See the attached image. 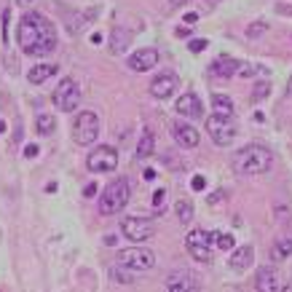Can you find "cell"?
<instances>
[{
  "label": "cell",
  "instance_id": "cell-1",
  "mask_svg": "<svg viewBox=\"0 0 292 292\" xmlns=\"http://www.w3.org/2000/svg\"><path fill=\"white\" fill-rule=\"evenodd\" d=\"M16 41L24 54L30 56H46L56 49V30L54 24L38 11H27L19 19L16 27Z\"/></svg>",
  "mask_w": 292,
  "mask_h": 292
},
{
  "label": "cell",
  "instance_id": "cell-2",
  "mask_svg": "<svg viewBox=\"0 0 292 292\" xmlns=\"http://www.w3.org/2000/svg\"><path fill=\"white\" fill-rule=\"evenodd\" d=\"M271 164H274V156H271V150L263 148V145H247L233 156V172L241 174V177L263 174V172L271 169Z\"/></svg>",
  "mask_w": 292,
  "mask_h": 292
},
{
  "label": "cell",
  "instance_id": "cell-3",
  "mask_svg": "<svg viewBox=\"0 0 292 292\" xmlns=\"http://www.w3.org/2000/svg\"><path fill=\"white\" fill-rule=\"evenodd\" d=\"M129 204V182L124 177L113 180L99 196V212L102 214H118Z\"/></svg>",
  "mask_w": 292,
  "mask_h": 292
},
{
  "label": "cell",
  "instance_id": "cell-4",
  "mask_svg": "<svg viewBox=\"0 0 292 292\" xmlns=\"http://www.w3.org/2000/svg\"><path fill=\"white\" fill-rule=\"evenodd\" d=\"M204 126H206V134L212 137V142L220 145V148L231 145L233 137H236V121L228 118V116H214L212 113V116L204 121Z\"/></svg>",
  "mask_w": 292,
  "mask_h": 292
},
{
  "label": "cell",
  "instance_id": "cell-5",
  "mask_svg": "<svg viewBox=\"0 0 292 292\" xmlns=\"http://www.w3.org/2000/svg\"><path fill=\"white\" fill-rule=\"evenodd\" d=\"M97 137H99V118H97V113L81 110L78 116H75V124H72V139L78 145H91Z\"/></svg>",
  "mask_w": 292,
  "mask_h": 292
},
{
  "label": "cell",
  "instance_id": "cell-6",
  "mask_svg": "<svg viewBox=\"0 0 292 292\" xmlns=\"http://www.w3.org/2000/svg\"><path fill=\"white\" fill-rule=\"evenodd\" d=\"M118 266L129 271H150L156 266V255L148 247H129L118 252Z\"/></svg>",
  "mask_w": 292,
  "mask_h": 292
},
{
  "label": "cell",
  "instance_id": "cell-7",
  "mask_svg": "<svg viewBox=\"0 0 292 292\" xmlns=\"http://www.w3.org/2000/svg\"><path fill=\"white\" fill-rule=\"evenodd\" d=\"M86 166H89V172H94V174L116 172V166H118V153H116V148H110V145H97V150H91V153H89Z\"/></svg>",
  "mask_w": 292,
  "mask_h": 292
},
{
  "label": "cell",
  "instance_id": "cell-8",
  "mask_svg": "<svg viewBox=\"0 0 292 292\" xmlns=\"http://www.w3.org/2000/svg\"><path fill=\"white\" fill-rule=\"evenodd\" d=\"M54 107L56 110H64V113H70L78 107V102H81V89H78V83H75L72 78H62L59 81V86L54 89Z\"/></svg>",
  "mask_w": 292,
  "mask_h": 292
},
{
  "label": "cell",
  "instance_id": "cell-9",
  "mask_svg": "<svg viewBox=\"0 0 292 292\" xmlns=\"http://www.w3.org/2000/svg\"><path fill=\"white\" fill-rule=\"evenodd\" d=\"M185 247H188V252H191L193 260L209 263L212 260V233H206V231H191L185 236Z\"/></svg>",
  "mask_w": 292,
  "mask_h": 292
},
{
  "label": "cell",
  "instance_id": "cell-10",
  "mask_svg": "<svg viewBox=\"0 0 292 292\" xmlns=\"http://www.w3.org/2000/svg\"><path fill=\"white\" fill-rule=\"evenodd\" d=\"M121 231H124V236L134 244H142L148 239H153V233H156L153 223L145 220V217H126L121 223Z\"/></svg>",
  "mask_w": 292,
  "mask_h": 292
},
{
  "label": "cell",
  "instance_id": "cell-11",
  "mask_svg": "<svg viewBox=\"0 0 292 292\" xmlns=\"http://www.w3.org/2000/svg\"><path fill=\"white\" fill-rule=\"evenodd\" d=\"M284 287H287V281L279 274L276 266L258 268V274H255V289L258 292H284Z\"/></svg>",
  "mask_w": 292,
  "mask_h": 292
},
{
  "label": "cell",
  "instance_id": "cell-12",
  "mask_svg": "<svg viewBox=\"0 0 292 292\" xmlns=\"http://www.w3.org/2000/svg\"><path fill=\"white\" fill-rule=\"evenodd\" d=\"M180 89V78H177L174 72H161V75H156L153 81H150V94H153L156 99H169L172 94Z\"/></svg>",
  "mask_w": 292,
  "mask_h": 292
},
{
  "label": "cell",
  "instance_id": "cell-13",
  "mask_svg": "<svg viewBox=\"0 0 292 292\" xmlns=\"http://www.w3.org/2000/svg\"><path fill=\"white\" fill-rule=\"evenodd\" d=\"M158 67V49H153V46H148V49H139L137 54L129 56V70L134 72H148Z\"/></svg>",
  "mask_w": 292,
  "mask_h": 292
},
{
  "label": "cell",
  "instance_id": "cell-14",
  "mask_svg": "<svg viewBox=\"0 0 292 292\" xmlns=\"http://www.w3.org/2000/svg\"><path fill=\"white\" fill-rule=\"evenodd\" d=\"M172 137H174V142L182 145V148H196V145H199V139H201L199 129L191 126L188 121H174V124H172Z\"/></svg>",
  "mask_w": 292,
  "mask_h": 292
},
{
  "label": "cell",
  "instance_id": "cell-15",
  "mask_svg": "<svg viewBox=\"0 0 292 292\" xmlns=\"http://www.w3.org/2000/svg\"><path fill=\"white\" fill-rule=\"evenodd\" d=\"M174 110L180 113L182 118H191V121H196V118H204V105H201V99L196 97L193 91H188V94H182V97L177 99V105H174Z\"/></svg>",
  "mask_w": 292,
  "mask_h": 292
},
{
  "label": "cell",
  "instance_id": "cell-16",
  "mask_svg": "<svg viewBox=\"0 0 292 292\" xmlns=\"http://www.w3.org/2000/svg\"><path fill=\"white\" fill-rule=\"evenodd\" d=\"M241 64L233 59V56H217L212 64H209V75H214V78H231V75L239 72Z\"/></svg>",
  "mask_w": 292,
  "mask_h": 292
},
{
  "label": "cell",
  "instance_id": "cell-17",
  "mask_svg": "<svg viewBox=\"0 0 292 292\" xmlns=\"http://www.w3.org/2000/svg\"><path fill=\"white\" fill-rule=\"evenodd\" d=\"M252 263H255V247H252V244H244V247L233 249V255H231V268L233 271H247Z\"/></svg>",
  "mask_w": 292,
  "mask_h": 292
},
{
  "label": "cell",
  "instance_id": "cell-18",
  "mask_svg": "<svg viewBox=\"0 0 292 292\" xmlns=\"http://www.w3.org/2000/svg\"><path fill=\"white\" fill-rule=\"evenodd\" d=\"M56 70H59L56 64H38V67H32V70H30V75H27V81H30L32 86H41V83H43V81H49Z\"/></svg>",
  "mask_w": 292,
  "mask_h": 292
},
{
  "label": "cell",
  "instance_id": "cell-19",
  "mask_svg": "<svg viewBox=\"0 0 292 292\" xmlns=\"http://www.w3.org/2000/svg\"><path fill=\"white\" fill-rule=\"evenodd\" d=\"M212 110H214V116L233 118V99L225 97V94H212Z\"/></svg>",
  "mask_w": 292,
  "mask_h": 292
},
{
  "label": "cell",
  "instance_id": "cell-20",
  "mask_svg": "<svg viewBox=\"0 0 292 292\" xmlns=\"http://www.w3.org/2000/svg\"><path fill=\"white\" fill-rule=\"evenodd\" d=\"M153 150H156V137H153V131L145 129L142 137H139V142H137V158H150Z\"/></svg>",
  "mask_w": 292,
  "mask_h": 292
},
{
  "label": "cell",
  "instance_id": "cell-21",
  "mask_svg": "<svg viewBox=\"0 0 292 292\" xmlns=\"http://www.w3.org/2000/svg\"><path fill=\"white\" fill-rule=\"evenodd\" d=\"M292 255V239H276L271 247V258L274 260H287Z\"/></svg>",
  "mask_w": 292,
  "mask_h": 292
},
{
  "label": "cell",
  "instance_id": "cell-22",
  "mask_svg": "<svg viewBox=\"0 0 292 292\" xmlns=\"http://www.w3.org/2000/svg\"><path fill=\"white\" fill-rule=\"evenodd\" d=\"M233 244H236V241H233L231 233H225V231H214V233H212V247L228 252V249H233Z\"/></svg>",
  "mask_w": 292,
  "mask_h": 292
},
{
  "label": "cell",
  "instance_id": "cell-23",
  "mask_svg": "<svg viewBox=\"0 0 292 292\" xmlns=\"http://www.w3.org/2000/svg\"><path fill=\"white\" fill-rule=\"evenodd\" d=\"M169 287H182L188 292H193L196 289V279L191 274H174L172 279H169Z\"/></svg>",
  "mask_w": 292,
  "mask_h": 292
},
{
  "label": "cell",
  "instance_id": "cell-24",
  "mask_svg": "<svg viewBox=\"0 0 292 292\" xmlns=\"http://www.w3.org/2000/svg\"><path fill=\"white\" fill-rule=\"evenodd\" d=\"M35 126H38V134H51V131L56 129V121H54V116H49V113H43V116H38V121H35Z\"/></svg>",
  "mask_w": 292,
  "mask_h": 292
},
{
  "label": "cell",
  "instance_id": "cell-25",
  "mask_svg": "<svg viewBox=\"0 0 292 292\" xmlns=\"http://www.w3.org/2000/svg\"><path fill=\"white\" fill-rule=\"evenodd\" d=\"M174 209H177V217H180V223H191V220H193V204L188 201V199H180Z\"/></svg>",
  "mask_w": 292,
  "mask_h": 292
},
{
  "label": "cell",
  "instance_id": "cell-26",
  "mask_svg": "<svg viewBox=\"0 0 292 292\" xmlns=\"http://www.w3.org/2000/svg\"><path fill=\"white\" fill-rule=\"evenodd\" d=\"M126 43H129V32L126 30H116V32H113V43H110V51L113 54H121V51H124L126 49Z\"/></svg>",
  "mask_w": 292,
  "mask_h": 292
},
{
  "label": "cell",
  "instance_id": "cell-27",
  "mask_svg": "<svg viewBox=\"0 0 292 292\" xmlns=\"http://www.w3.org/2000/svg\"><path fill=\"white\" fill-rule=\"evenodd\" d=\"M266 30H268V24H266V22H252V24L247 27V38H260Z\"/></svg>",
  "mask_w": 292,
  "mask_h": 292
},
{
  "label": "cell",
  "instance_id": "cell-28",
  "mask_svg": "<svg viewBox=\"0 0 292 292\" xmlns=\"http://www.w3.org/2000/svg\"><path fill=\"white\" fill-rule=\"evenodd\" d=\"M164 206H166V191L161 188V191L153 193V209L156 212H164Z\"/></svg>",
  "mask_w": 292,
  "mask_h": 292
},
{
  "label": "cell",
  "instance_id": "cell-29",
  "mask_svg": "<svg viewBox=\"0 0 292 292\" xmlns=\"http://www.w3.org/2000/svg\"><path fill=\"white\" fill-rule=\"evenodd\" d=\"M266 94H268V83H258V86H255V91H252V99H263V97H266Z\"/></svg>",
  "mask_w": 292,
  "mask_h": 292
},
{
  "label": "cell",
  "instance_id": "cell-30",
  "mask_svg": "<svg viewBox=\"0 0 292 292\" xmlns=\"http://www.w3.org/2000/svg\"><path fill=\"white\" fill-rule=\"evenodd\" d=\"M191 188H193V191H204V188H206V177L196 174L193 180H191Z\"/></svg>",
  "mask_w": 292,
  "mask_h": 292
},
{
  "label": "cell",
  "instance_id": "cell-31",
  "mask_svg": "<svg viewBox=\"0 0 292 292\" xmlns=\"http://www.w3.org/2000/svg\"><path fill=\"white\" fill-rule=\"evenodd\" d=\"M206 46H209L206 41H191V46H188V49H191L193 54H201V51L206 49Z\"/></svg>",
  "mask_w": 292,
  "mask_h": 292
},
{
  "label": "cell",
  "instance_id": "cell-32",
  "mask_svg": "<svg viewBox=\"0 0 292 292\" xmlns=\"http://www.w3.org/2000/svg\"><path fill=\"white\" fill-rule=\"evenodd\" d=\"M24 156H27V158H35V156H38V145H27V148H24Z\"/></svg>",
  "mask_w": 292,
  "mask_h": 292
},
{
  "label": "cell",
  "instance_id": "cell-33",
  "mask_svg": "<svg viewBox=\"0 0 292 292\" xmlns=\"http://www.w3.org/2000/svg\"><path fill=\"white\" fill-rule=\"evenodd\" d=\"M239 75H244V78H249V75H255V67H249V64H247V67H239Z\"/></svg>",
  "mask_w": 292,
  "mask_h": 292
},
{
  "label": "cell",
  "instance_id": "cell-34",
  "mask_svg": "<svg viewBox=\"0 0 292 292\" xmlns=\"http://www.w3.org/2000/svg\"><path fill=\"white\" fill-rule=\"evenodd\" d=\"M94 193H97V185H86V188H83V196H94Z\"/></svg>",
  "mask_w": 292,
  "mask_h": 292
},
{
  "label": "cell",
  "instance_id": "cell-35",
  "mask_svg": "<svg viewBox=\"0 0 292 292\" xmlns=\"http://www.w3.org/2000/svg\"><path fill=\"white\" fill-rule=\"evenodd\" d=\"M145 180H156V172H153V169H145Z\"/></svg>",
  "mask_w": 292,
  "mask_h": 292
},
{
  "label": "cell",
  "instance_id": "cell-36",
  "mask_svg": "<svg viewBox=\"0 0 292 292\" xmlns=\"http://www.w3.org/2000/svg\"><path fill=\"white\" fill-rule=\"evenodd\" d=\"M220 199H223V191H217V193H214V196H212V199H209V201H212V204H217Z\"/></svg>",
  "mask_w": 292,
  "mask_h": 292
},
{
  "label": "cell",
  "instance_id": "cell-37",
  "mask_svg": "<svg viewBox=\"0 0 292 292\" xmlns=\"http://www.w3.org/2000/svg\"><path fill=\"white\" fill-rule=\"evenodd\" d=\"M169 292H188V289H182V287H169Z\"/></svg>",
  "mask_w": 292,
  "mask_h": 292
},
{
  "label": "cell",
  "instance_id": "cell-38",
  "mask_svg": "<svg viewBox=\"0 0 292 292\" xmlns=\"http://www.w3.org/2000/svg\"><path fill=\"white\" fill-rule=\"evenodd\" d=\"M287 94H289V97H292V78L287 81Z\"/></svg>",
  "mask_w": 292,
  "mask_h": 292
},
{
  "label": "cell",
  "instance_id": "cell-39",
  "mask_svg": "<svg viewBox=\"0 0 292 292\" xmlns=\"http://www.w3.org/2000/svg\"><path fill=\"white\" fill-rule=\"evenodd\" d=\"M16 3H19V6H30L32 0H16Z\"/></svg>",
  "mask_w": 292,
  "mask_h": 292
},
{
  "label": "cell",
  "instance_id": "cell-40",
  "mask_svg": "<svg viewBox=\"0 0 292 292\" xmlns=\"http://www.w3.org/2000/svg\"><path fill=\"white\" fill-rule=\"evenodd\" d=\"M174 6H182V3H191V0H172Z\"/></svg>",
  "mask_w": 292,
  "mask_h": 292
},
{
  "label": "cell",
  "instance_id": "cell-41",
  "mask_svg": "<svg viewBox=\"0 0 292 292\" xmlns=\"http://www.w3.org/2000/svg\"><path fill=\"white\" fill-rule=\"evenodd\" d=\"M3 131H6V124H3V121H0V134H3Z\"/></svg>",
  "mask_w": 292,
  "mask_h": 292
}]
</instances>
